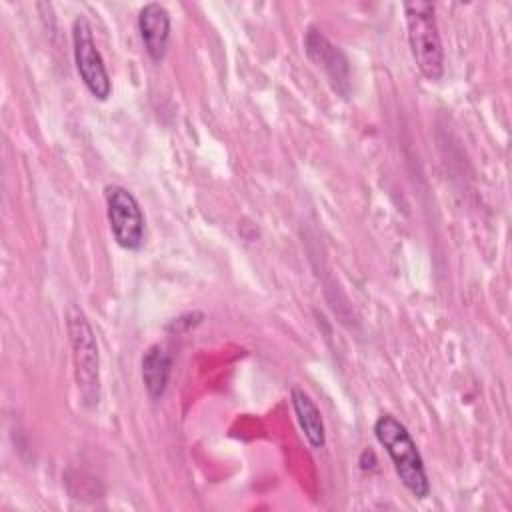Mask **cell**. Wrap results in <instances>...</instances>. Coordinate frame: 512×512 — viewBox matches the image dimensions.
<instances>
[{"label":"cell","instance_id":"cell-1","mask_svg":"<svg viewBox=\"0 0 512 512\" xmlns=\"http://www.w3.org/2000/svg\"><path fill=\"white\" fill-rule=\"evenodd\" d=\"M374 436L390 456L404 488L414 498L424 500L430 494V482L424 470L422 456L406 426L392 414H380L374 422Z\"/></svg>","mask_w":512,"mask_h":512},{"label":"cell","instance_id":"cell-2","mask_svg":"<svg viewBox=\"0 0 512 512\" xmlns=\"http://www.w3.org/2000/svg\"><path fill=\"white\" fill-rule=\"evenodd\" d=\"M66 330L70 336L74 378L82 404L86 408H94L100 402V354L86 314L74 304L66 310Z\"/></svg>","mask_w":512,"mask_h":512},{"label":"cell","instance_id":"cell-3","mask_svg":"<svg viewBox=\"0 0 512 512\" xmlns=\"http://www.w3.org/2000/svg\"><path fill=\"white\" fill-rule=\"evenodd\" d=\"M408 42L420 74L436 82L444 74V50L434 16V4L412 0L404 4Z\"/></svg>","mask_w":512,"mask_h":512},{"label":"cell","instance_id":"cell-4","mask_svg":"<svg viewBox=\"0 0 512 512\" xmlns=\"http://www.w3.org/2000/svg\"><path fill=\"white\" fill-rule=\"evenodd\" d=\"M72 48H74V62H76L78 76L88 88V92L96 100H108V96L112 94L110 74L96 46L92 26L88 18L82 14H78L72 22Z\"/></svg>","mask_w":512,"mask_h":512},{"label":"cell","instance_id":"cell-5","mask_svg":"<svg viewBox=\"0 0 512 512\" xmlns=\"http://www.w3.org/2000/svg\"><path fill=\"white\" fill-rule=\"evenodd\" d=\"M104 200L114 242L130 252L140 250L144 244V214L134 194L120 184H108Z\"/></svg>","mask_w":512,"mask_h":512},{"label":"cell","instance_id":"cell-6","mask_svg":"<svg viewBox=\"0 0 512 512\" xmlns=\"http://www.w3.org/2000/svg\"><path fill=\"white\" fill-rule=\"evenodd\" d=\"M304 50L308 58L326 74L330 86L342 98H350V62L346 54L334 46L316 26H308L306 30Z\"/></svg>","mask_w":512,"mask_h":512},{"label":"cell","instance_id":"cell-7","mask_svg":"<svg viewBox=\"0 0 512 512\" xmlns=\"http://www.w3.org/2000/svg\"><path fill=\"white\" fill-rule=\"evenodd\" d=\"M138 32L148 56L162 62L170 40V12L158 2L144 4L138 14Z\"/></svg>","mask_w":512,"mask_h":512},{"label":"cell","instance_id":"cell-8","mask_svg":"<svg viewBox=\"0 0 512 512\" xmlns=\"http://www.w3.org/2000/svg\"><path fill=\"white\" fill-rule=\"evenodd\" d=\"M172 352L166 344H152L142 354V382L152 400H160L168 388L172 372Z\"/></svg>","mask_w":512,"mask_h":512},{"label":"cell","instance_id":"cell-9","mask_svg":"<svg viewBox=\"0 0 512 512\" xmlns=\"http://www.w3.org/2000/svg\"><path fill=\"white\" fill-rule=\"evenodd\" d=\"M290 400H292V408H294L296 420L300 424V430L306 436L308 444L312 448H322L326 444V430H324V420H322L320 408L298 386H294L290 390Z\"/></svg>","mask_w":512,"mask_h":512}]
</instances>
